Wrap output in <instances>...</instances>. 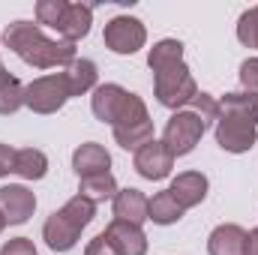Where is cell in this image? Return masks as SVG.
<instances>
[{"mask_svg":"<svg viewBox=\"0 0 258 255\" xmlns=\"http://www.w3.org/2000/svg\"><path fill=\"white\" fill-rule=\"evenodd\" d=\"M111 204H114V219H123V222H132V225L147 222V204H150V198L141 189H135V186L117 189Z\"/></svg>","mask_w":258,"mask_h":255,"instance_id":"obj_15","label":"cell"},{"mask_svg":"<svg viewBox=\"0 0 258 255\" xmlns=\"http://www.w3.org/2000/svg\"><path fill=\"white\" fill-rule=\"evenodd\" d=\"M102 42H105V48L114 51V54H135V51H141L144 42H147V27H144V21L132 18V15H114V18L105 24Z\"/></svg>","mask_w":258,"mask_h":255,"instance_id":"obj_6","label":"cell"},{"mask_svg":"<svg viewBox=\"0 0 258 255\" xmlns=\"http://www.w3.org/2000/svg\"><path fill=\"white\" fill-rule=\"evenodd\" d=\"M180 216H183V207L174 201V195L168 189L156 192L150 198V204H147V219L156 222V225H174Z\"/></svg>","mask_w":258,"mask_h":255,"instance_id":"obj_20","label":"cell"},{"mask_svg":"<svg viewBox=\"0 0 258 255\" xmlns=\"http://www.w3.org/2000/svg\"><path fill=\"white\" fill-rule=\"evenodd\" d=\"M9 78H12V75L6 72V66H3V60H0V84H3V81H9Z\"/></svg>","mask_w":258,"mask_h":255,"instance_id":"obj_34","label":"cell"},{"mask_svg":"<svg viewBox=\"0 0 258 255\" xmlns=\"http://www.w3.org/2000/svg\"><path fill=\"white\" fill-rule=\"evenodd\" d=\"M114 141L123 147V150H138L144 147L147 141H153V120H144V123H132V126H114Z\"/></svg>","mask_w":258,"mask_h":255,"instance_id":"obj_23","label":"cell"},{"mask_svg":"<svg viewBox=\"0 0 258 255\" xmlns=\"http://www.w3.org/2000/svg\"><path fill=\"white\" fill-rule=\"evenodd\" d=\"M36 210V195L21 186V183H9L0 186V213L6 219V225H24Z\"/></svg>","mask_w":258,"mask_h":255,"instance_id":"obj_9","label":"cell"},{"mask_svg":"<svg viewBox=\"0 0 258 255\" xmlns=\"http://www.w3.org/2000/svg\"><path fill=\"white\" fill-rule=\"evenodd\" d=\"M102 234L117 249V255H147V234L141 231V225H132V222H123V219H111Z\"/></svg>","mask_w":258,"mask_h":255,"instance_id":"obj_11","label":"cell"},{"mask_svg":"<svg viewBox=\"0 0 258 255\" xmlns=\"http://www.w3.org/2000/svg\"><path fill=\"white\" fill-rule=\"evenodd\" d=\"M3 228H6V219H3V213H0V234H3Z\"/></svg>","mask_w":258,"mask_h":255,"instance_id":"obj_35","label":"cell"},{"mask_svg":"<svg viewBox=\"0 0 258 255\" xmlns=\"http://www.w3.org/2000/svg\"><path fill=\"white\" fill-rule=\"evenodd\" d=\"M78 195H84L87 201L99 204V201H114L117 195V180L114 174H93V177H81L78 180Z\"/></svg>","mask_w":258,"mask_h":255,"instance_id":"obj_21","label":"cell"},{"mask_svg":"<svg viewBox=\"0 0 258 255\" xmlns=\"http://www.w3.org/2000/svg\"><path fill=\"white\" fill-rule=\"evenodd\" d=\"M126 96L129 90H123L120 84H96V90H93V96H90V111H93V117L96 120H102V123H117V117H120V111H123V105H126Z\"/></svg>","mask_w":258,"mask_h":255,"instance_id":"obj_10","label":"cell"},{"mask_svg":"<svg viewBox=\"0 0 258 255\" xmlns=\"http://www.w3.org/2000/svg\"><path fill=\"white\" fill-rule=\"evenodd\" d=\"M237 39H240L246 48H258V6L246 9V12L237 18Z\"/></svg>","mask_w":258,"mask_h":255,"instance_id":"obj_27","label":"cell"},{"mask_svg":"<svg viewBox=\"0 0 258 255\" xmlns=\"http://www.w3.org/2000/svg\"><path fill=\"white\" fill-rule=\"evenodd\" d=\"M144 120H150L144 99H141L138 93H129L126 105H123V111H120V117H117V123H114V126H132V123H144ZM114 126H111V129H114Z\"/></svg>","mask_w":258,"mask_h":255,"instance_id":"obj_26","label":"cell"},{"mask_svg":"<svg viewBox=\"0 0 258 255\" xmlns=\"http://www.w3.org/2000/svg\"><path fill=\"white\" fill-rule=\"evenodd\" d=\"M237 75H240V84H243V90H249V93H258V57H249V60H243Z\"/></svg>","mask_w":258,"mask_h":255,"instance_id":"obj_29","label":"cell"},{"mask_svg":"<svg viewBox=\"0 0 258 255\" xmlns=\"http://www.w3.org/2000/svg\"><path fill=\"white\" fill-rule=\"evenodd\" d=\"M15 147H9V144H0V177H9V174H15Z\"/></svg>","mask_w":258,"mask_h":255,"instance_id":"obj_32","label":"cell"},{"mask_svg":"<svg viewBox=\"0 0 258 255\" xmlns=\"http://www.w3.org/2000/svg\"><path fill=\"white\" fill-rule=\"evenodd\" d=\"M3 45L18 54L21 60L33 69H57L75 60V45L63 39H48L39 24L33 21H12L3 30Z\"/></svg>","mask_w":258,"mask_h":255,"instance_id":"obj_1","label":"cell"},{"mask_svg":"<svg viewBox=\"0 0 258 255\" xmlns=\"http://www.w3.org/2000/svg\"><path fill=\"white\" fill-rule=\"evenodd\" d=\"M66 0H39L36 3V24H45V27H60V21H63V15H66Z\"/></svg>","mask_w":258,"mask_h":255,"instance_id":"obj_25","label":"cell"},{"mask_svg":"<svg viewBox=\"0 0 258 255\" xmlns=\"http://www.w3.org/2000/svg\"><path fill=\"white\" fill-rule=\"evenodd\" d=\"M219 114H234V117H243L258 126V93H249V90L225 93L219 99Z\"/></svg>","mask_w":258,"mask_h":255,"instance_id":"obj_18","label":"cell"},{"mask_svg":"<svg viewBox=\"0 0 258 255\" xmlns=\"http://www.w3.org/2000/svg\"><path fill=\"white\" fill-rule=\"evenodd\" d=\"M15 174L24 180H42L48 174V156L39 147H21L15 153Z\"/></svg>","mask_w":258,"mask_h":255,"instance_id":"obj_19","label":"cell"},{"mask_svg":"<svg viewBox=\"0 0 258 255\" xmlns=\"http://www.w3.org/2000/svg\"><path fill=\"white\" fill-rule=\"evenodd\" d=\"M84 255H117V249L108 243V237H105V234H96V237L84 246Z\"/></svg>","mask_w":258,"mask_h":255,"instance_id":"obj_31","label":"cell"},{"mask_svg":"<svg viewBox=\"0 0 258 255\" xmlns=\"http://www.w3.org/2000/svg\"><path fill=\"white\" fill-rule=\"evenodd\" d=\"M174 63H183V42L180 39H159L150 51H147V66L153 72H162Z\"/></svg>","mask_w":258,"mask_h":255,"instance_id":"obj_22","label":"cell"},{"mask_svg":"<svg viewBox=\"0 0 258 255\" xmlns=\"http://www.w3.org/2000/svg\"><path fill=\"white\" fill-rule=\"evenodd\" d=\"M63 75H66V84H69V93L72 96H84V93L96 90V81H99V69H96L93 60H87V57H75L63 69Z\"/></svg>","mask_w":258,"mask_h":255,"instance_id":"obj_17","label":"cell"},{"mask_svg":"<svg viewBox=\"0 0 258 255\" xmlns=\"http://www.w3.org/2000/svg\"><path fill=\"white\" fill-rule=\"evenodd\" d=\"M153 93L156 102L171 108V111H183V105H189L198 93L192 72L186 63H174L162 72H153Z\"/></svg>","mask_w":258,"mask_h":255,"instance_id":"obj_3","label":"cell"},{"mask_svg":"<svg viewBox=\"0 0 258 255\" xmlns=\"http://www.w3.org/2000/svg\"><path fill=\"white\" fill-rule=\"evenodd\" d=\"M72 168H75L78 180L81 177H93V174H108L111 171V153L102 144H96V141H84L72 153Z\"/></svg>","mask_w":258,"mask_h":255,"instance_id":"obj_12","label":"cell"},{"mask_svg":"<svg viewBox=\"0 0 258 255\" xmlns=\"http://www.w3.org/2000/svg\"><path fill=\"white\" fill-rule=\"evenodd\" d=\"M255 141H258L255 123H249L243 117H234V114H219V120H216V144L225 153H246V150H252Z\"/></svg>","mask_w":258,"mask_h":255,"instance_id":"obj_7","label":"cell"},{"mask_svg":"<svg viewBox=\"0 0 258 255\" xmlns=\"http://www.w3.org/2000/svg\"><path fill=\"white\" fill-rule=\"evenodd\" d=\"M90 24H93V6H87V3H69L57 33H60L63 42L75 45L78 39H84L90 33Z\"/></svg>","mask_w":258,"mask_h":255,"instance_id":"obj_16","label":"cell"},{"mask_svg":"<svg viewBox=\"0 0 258 255\" xmlns=\"http://www.w3.org/2000/svg\"><path fill=\"white\" fill-rule=\"evenodd\" d=\"M168 192L174 195V201H177L183 210L198 207V204L207 198V177H204L201 171H183V174H177V177L171 180Z\"/></svg>","mask_w":258,"mask_h":255,"instance_id":"obj_14","label":"cell"},{"mask_svg":"<svg viewBox=\"0 0 258 255\" xmlns=\"http://www.w3.org/2000/svg\"><path fill=\"white\" fill-rule=\"evenodd\" d=\"M69 84H66L63 72H51V75H39L30 84H24V105L33 114H54L60 111L69 99Z\"/></svg>","mask_w":258,"mask_h":255,"instance_id":"obj_4","label":"cell"},{"mask_svg":"<svg viewBox=\"0 0 258 255\" xmlns=\"http://www.w3.org/2000/svg\"><path fill=\"white\" fill-rule=\"evenodd\" d=\"M0 255H39L30 237H12L0 246Z\"/></svg>","mask_w":258,"mask_h":255,"instance_id":"obj_30","label":"cell"},{"mask_svg":"<svg viewBox=\"0 0 258 255\" xmlns=\"http://www.w3.org/2000/svg\"><path fill=\"white\" fill-rule=\"evenodd\" d=\"M93 216H96V204L87 201L84 195H72L60 210H54V213L45 219V225H42V240L48 243L51 252H69V249L78 243L81 231L93 222Z\"/></svg>","mask_w":258,"mask_h":255,"instance_id":"obj_2","label":"cell"},{"mask_svg":"<svg viewBox=\"0 0 258 255\" xmlns=\"http://www.w3.org/2000/svg\"><path fill=\"white\" fill-rule=\"evenodd\" d=\"M21 105H24V84L12 75L9 81L0 84V114H3V117H6V114H15Z\"/></svg>","mask_w":258,"mask_h":255,"instance_id":"obj_24","label":"cell"},{"mask_svg":"<svg viewBox=\"0 0 258 255\" xmlns=\"http://www.w3.org/2000/svg\"><path fill=\"white\" fill-rule=\"evenodd\" d=\"M204 120L195 114L192 108H183V111H174L171 117H168V123L162 129V144L168 147V153L177 159V156H186V153H192L195 144L201 141V135H204Z\"/></svg>","mask_w":258,"mask_h":255,"instance_id":"obj_5","label":"cell"},{"mask_svg":"<svg viewBox=\"0 0 258 255\" xmlns=\"http://www.w3.org/2000/svg\"><path fill=\"white\" fill-rule=\"evenodd\" d=\"M243 255H258V228L246 231V249H243Z\"/></svg>","mask_w":258,"mask_h":255,"instance_id":"obj_33","label":"cell"},{"mask_svg":"<svg viewBox=\"0 0 258 255\" xmlns=\"http://www.w3.org/2000/svg\"><path fill=\"white\" fill-rule=\"evenodd\" d=\"M132 165H135V171H138L144 180H165V177L171 174V168H174V156L168 153V147H165L162 141L153 138V141H147L144 147L135 150Z\"/></svg>","mask_w":258,"mask_h":255,"instance_id":"obj_8","label":"cell"},{"mask_svg":"<svg viewBox=\"0 0 258 255\" xmlns=\"http://www.w3.org/2000/svg\"><path fill=\"white\" fill-rule=\"evenodd\" d=\"M192 111L204 120V126L207 123H216L219 120V99L210 96V93H204V90H198L195 99H192Z\"/></svg>","mask_w":258,"mask_h":255,"instance_id":"obj_28","label":"cell"},{"mask_svg":"<svg viewBox=\"0 0 258 255\" xmlns=\"http://www.w3.org/2000/svg\"><path fill=\"white\" fill-rule=\"evenodd\" d=\"M243 249H246V228H240L237 222H222L207 237L210 255H243Z\"/></svg>","mask_w":258,"mask_h":255,"instance_id":"obj_13","label":"cell"}]
</instances>
